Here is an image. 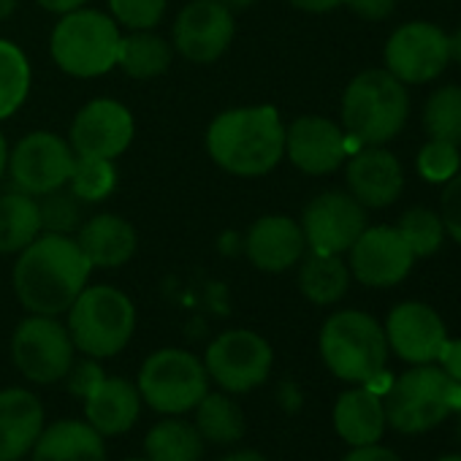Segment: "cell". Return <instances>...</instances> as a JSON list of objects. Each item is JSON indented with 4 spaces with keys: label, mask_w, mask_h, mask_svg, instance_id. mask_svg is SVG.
Instances as JSON below:
<instances>
[{
    "label": "cell",
    "mask_w": 461,
    "mask_h": 461,
    "mask_svg": "<svg viewBox=\"0 0 461 461\" xmlns=\"http://www.w3.org/2000/svg\"><path fill=\"white\" fill-rule=\"evenodd\" d=\"M447 36L431 23H407L396 28L385 44V71L402 85L431 82L447 68Z\"/></svg>",
    "instance_id": "4fadbf2b"
},
{
    "label": "cell",
    "mask_w": 461,
    "mask_h": 461,
    "mask_svg": "<svg viewBox=\"0 0 461 461\" xmlns=\"http://www.w3.org/2000/svg\"><path fill=\"white\" fill-rule=\"evenodd\" d=\"M299 225L312 253L342 256L364 234L366 209L350 193L329 190L307 203Z\"/></svg>",
    "instance_id": "7c38bea8"
},
{
    "label": "cell",
    "mask_w": 461,
    "mask_h": 461,
    "mask_svg": "<svg viewBox=\"0 0 461 461\" xmlns=\"http://www.w3.org/2000/svg\"><path fill=\"white\" fill-rule=\"evenodd\" d=\"M77 245L93 269H117L133 258L139 237L133 225L120 214H98L79 225Z\"/></svg>",
    "instance_id": "7402d4cb"
},
{
    "label": "cell",
    "mask_w": 461,
    "mask_h": 461,
    "mask_svg": "<svg viewBox=\"0 0 461 461\" xmlns=\"http://www.w3.org/2000/svg\"><path fill=\"white\" fill-rule=\"evenodd\" d=\"M396 228H399V234L404 237V242L410 245V250H412L415 258L434 256L442 248L445 225H442V217L434 209L412 206V209H407L399 217Z\"/></svg>",
    "instance_id": "d6a6232c"
},
{
    "label": "cell",
    "mask_w": 461,
    "mask_h": 461,
    "mask_svg": "<svg viewBox=\"0 0 461 461\" xmlns=\"http://www.w3.org/2000/svg\"><path fill=\"white\" fill-rule=\"evenodd\" d=\"M209 158L228 174L264 176L285 155V125L275 106L228 109L206 131Z\"/></svg>",
    "instance_id": "7a4b0ae2"
},
{
    "label": "cell",
    "mask_w": 461,
    "mask_h": 461,
    "mask_svg": "<svg viewBox=\"0 0 461 461\" xmlns=\"http://www.w3.org/2000/svg\"><path fill=\"white\" fill-rule=\"evenodd\" d=\"M342 461H402L393 450L383 447L380 442L375 445H361V447H353Z\"/></svg>",
    "instance_id": "b9f144b4"
},
{
    "label": "cell",
    "mask_w": 461,
    "mask_h": 461,
    "mask_svg": "<svg viewBox=\"0 0 461 461\" xmlns=\"http://www.w3.org/2000/svg\"><path fill=\"white\" fill-rule=\"evenodd\" d=\"M220 461H267V458L261 453H256V450H237V453H228Z\"/></svg>",
    "instance_id": "f6af8a7d"
},
{
    "label": "cell",
    "mask_w": 461,
    "mask_h": 461,
    "mask_svg": "<svg viewBox=\"0 0 461 461\" xmlns=\"http://www.w3.org/2000/svg\"><path fill=\"white\" fill-rule=\"evenodd\" d=\"M206 388V366L193 353L176 348L152 353L139 372L141 399L163 415H179L193 410L209 393Z\"/></svg>",
    "instance_id": "ba28073f"
},
{
    "label": "cell",
    "mask_w": 461,
    "mask_h": 461,
    "mask_svg": "<svg viewBox=\"0 0 461 461\" xmlns=\"http://www.w3.org/2000/svg\"><path fill=\"white\" fill-rule=\"evenodd\" d=\"M307 240L304 230L294 217L267 214L253 222L245 240V253L250 264L261 272H288L304 258Z\"/></svg>",
    "instance_id": "d6986e66"
},
{
    "label": "cell",
    "mask_w": 461,
    "mask_h": 461,
    "mask_svg": "<svg viewBox=\"0 0 461 461\" xmlns=\"http://www.w3.org/2000/svg\"><path fill=\"white\" fill-rule=\"evenodd\" d=\"M39 201V217H41V234H66L82 225V201L71 193V187H58L52 193L41 195Z\"/></svg>",
    "instance_id": "e575fe53"
},
{
    "label": "cell",
    "mask_w": 461,
    "mask_h": 461,
    "mask_svg": "<svg viewBox=\"0 0 461 461\" xmlns=\"http://www.w3.org/2000/svg\"><path fill=\"white\" fill-rule=\"evenodd\" d=\"M234 31V14L222 0H190L174 23V47L190 63H214L228 52Z\"/></svg>",
    "instance_id": "9a60e30c"
},
{
    "label": "cell",
    "mask_w": 461,
    "mask_h": 461,
    "mask_svg": "<svg viewBox=\"0 0 461 461\" xmlns=\"http://www.w3.org/2000/svg\"><path fill=\"white\" fill-rule=\"evenodd\" d=\"M222 4H225L228 9H248V6L256 4V0H222Z\"/></svg>",
    "instance_id": "c3c4849f"
},
{
    "label": "cell",
    "mask_w": 461,
    "mask_h": 461,
    "mask_svg": "<svg viewBox=\"0 0 461 461\" xmlns=\"http://www.w3.org/2000/svg\"><path fill=\"white\" fill-rule=\"evenodd\" d=\"M77 163V152L66 139L50 131H36L25 136L14 152H9V171L17 190L28 195H44L66 187Z\"/></svg>",
    "instance_id": "8fae6325"
},
{
    "label": "cell",
    "mask_w": 461,
    "mask_h": 461,
    "mask_svg": "<svg viewBox=\"0 0 461 461\" xmlns=\"http://www.w3.org/2000/svg\"><path fill=\"white\" fill-rule=\"evenodd\" d=\"M36 4L47 12H55V14H68V12H77L82 9L87 0H36Z\"/></svg>",
    "instance_id": "ee69618b"
},
{
    "label": "cell",
    "mask_w": 461,
    "mask_h": 461,
    "mask_svg": "<svg viewBox=\"0 0 461 461\" xmlns=\"http://www.w3.org/2000/svg\"><path fill=\"white\" fill-rule=\"evenodd\" d=\"M388 350H393L402 361L434 364L439 358L442 345L447 342V331L442 318L423 302H402L391 310L385 321Z\"/></svg>",
    "instance_id": "e0dca14e"
},
{
    "label": "cell",
    "mask_w": 461,
    "mask_h": 461,
    "mask_svg": "<svg viewBox=\"0 0 461 461\" xmlns=\"http://www.w3.org/2000/svg\"><path fill=\"white\" fill-rule=\"evenodd\" d=\"M133 141V117L131 112L112 101L98 98L79 109L71 125V149L79 158H120Z\"/></svg>",
    "instance_id": "2e32d148"
},
{
    "label": "cell",
    "mask_w": 461,
    "mask_h": 461,
    "mask_svg": "<svg viewBox=\"0 0 461 461\" xmlns=\"http://www.w3.org/2000/svg\"><path fill=\"white\" fill-rule=\"evenodd\" d=\"M348 190L364 209L391 206L404 187L399 160L385 147H361L345 168Z\"/></svg>",
    "instance_id": "ffe728a7"
},
{
    "label": "cell",
    "mask_w": 461,
    "mask_h": 461,
    "mask_svg": "<svg viewBox=\"0 0 461 461\" xmlns=\"http://www.w3.org/2000/svg\"><path fill=\"white\" fill-rule=\"evenodd\" d=\"M6 166H9V147H6V139H4V133H0V176H4Z\"/></svg>",
    "instance_id": "7dc6e473"
},
{
    "label": "cell",
    "mask_w": 461,
    "mask_h": 461,
    "mask_svg": "<svg viewBox=\"0 0 461 461\" xmlns=\"http://www.w3.org/2000/svg\"><path fill=\"white\" fill-rule=\"evenodd\" d=\"M17 369L33 383H58L74 364V339L68 329L52 315L25 318L12 339Z\"/></svg>",
    "instance_id": "30bf717a"
},
{
    "label": "cell",
    "mask_w": 461,
    "mask_h": 461,
    "mask_svg": "<svg viewBox=\"0 0 461 461\" xmlns=\"http://www.w3.org/2000/svg\"><path fill=\"white\" fill-rule=\"evenodd\" d=\"M348 285H350V269L339 256L310 253L302 261L299 288L312 304L318 307L337 304L348 294Z\"/></svg>",
    "instance_id": "4316f807"
},
{
    "label": "cell",
    "mask_w": 461,
    "mask_h": 461,
    "mask_svg": "<svg viewBox=\"0 0 461 461\" xmlns=\"http://www.w3.org/2000/svg\"><path fill=\"white\" fill-rule=\"evenodd\" d=\"M14 12V0H0V17H6Z\"/></svg>",
    "instance_id": "681fc988"
},
{
    "label": "cell",
    "mask_w": 461,
    "mask_h": 461,
    "mask_svg": "<svg viewBox=\"0 0 461 461\" xmlns=\"http://www.w3.org/2000/svg\"><path fill=\"white\" fill-rule=\"evenodd\" d=\"M285 155L304 174H331L348 158V133L326 117H299L285 131Z\"/></svg>",
    "instance_id": "ac0fdd59"
},
{
    "label": "cell",
    "mask_w": 461,
    "mask_h": 461,
    "mask_svg": "<svg viewBox=\"0 0 461 461\" xmlns=\"http://www.w3.org/2000/svg\"><path fill=\"white\" fill-rule=\"evenodd\" d=\"M136 331L133 302L112 288L93 285L85 288L68 310V334L74 348L90 358H112L131 342Z\"/></svg>",
    "instance_id": "8992f818"
},
{
    "label": "cell",
    "mask_w": 461,
    "mask_h": 461,
    "mask_svg": "<svg viewBox=\"0 0 461 461\" xmlns=\"http://www.w3.org/2000/svg\"><path fill=\"white\" fill-rule=\"evenodd\" d=\"M272 345L248 329H234L220 334L209 348H206V375L220 383V388L230 393H248L267 383L272 372Z\"/></svg>",
    "instance_id": "9c48e42d"
},
{
    "label": "cell",
    "mask_w": 461,
    "mask_h": 461,
    "mask_svg": "<svg viewBox=\"0 0 461 461\" xmlns=\"http://www.w3.org/2000/svg\"><path fill=\"white\" fill-rule=\"evenodd\" d=\"M385 423L402 434H423L461 410V385L434 364H418L396 377L383 396Z\"/></svg>",
    "instance_id": "277c9868"
},
{
    "label": "cell",
    "mask_w": 461,
    "mask_h": 461,
    "mask_svg": "<svg viewBox=\"0 0 461 461\" xmlns=\"http://www.w3.org/2000/svg\"><path fill=\"white\" fill-rule=\"evenodd\" d=\"M68 388H71V393H77V396H82V399H87L101 383H104V369L95 364V361H79V364H71V369H68Z\"/></svg>",
    "instance_id": "f35d334b"
},
{
    "label": "cell",
    "mask_w": 461,
    "mask_h": 461,
    "mask_svg": "<svg viewBox=\"0 0 461 461\" xmlns=\"http://www.w3.org/2000/svg\"><path fill=\"white\" fill-rule=\"evenodd\" d=\"M141 410V393L122 377H104V383L85 399L87 423L98 434H125Z\"/></svg>",
    "instance_id": "cb8c5ba5"
},
{
    "label": "cell",
    "mask_w": 461,
    "mask_h": 461,
    "mask_svg": "<svg viewBox=\"0 0 461 461\" xmlns=\"http://www.w3.org/2000/svg\"><path fill=\"white\" fill-rule=\"evenodd\" d=\"M39 234V201L23 190L0 195V256L23 253Z\"/></svg>",
    "instance_id": "484cf974"
},
{
    "label": "cell",
    "mask_w": 461,
    "mask_h": 461,
    "mask_svg": "<svg viewBox=\"0 0 461 461\" xmlns=\"http://www.w3.org/2000/svg\"><path fill=\"white\" fill-rule=\"evenodd\" d=\"M112 20L131 31H152L163 14L166 0H109Z\"/></svg>",
    "instance_id": "8d00e7d4"
},
{
    "label": "cell",
    "mask_w": 461,
    "mask_h": 461,
    "mask_svg": "<svg viewBox=\"0 0 461 461\" xmlns=\"http://www.w3.org/2000/svg\"><path fill=\"white\" fill-rule=\"evenodd\" d=\"M68 187L85 203H98V201L109 198V193L117 187L114 160H106V158H79L77 155Z\"/></svg>",
    "instance_id": "836d02e7"
},
{
    "label": "cell",
    "mask_w": 461,
    "mask_h": 461,
    "mask_svg": "<svg viewBox=\"0 0 461 461\" xmlns=\"http://www.w3.org/2000/svg\"><path fill=\"white\" fill-rule=\"evenodd\" d=\"M410 98L404 85L383 71H361L342 95V131L361 147H383L407 122Z\"/></svg>",
    "instance_id": "3957f363"
},
{
    "label": "cell",
    "mask_w": 461,
    "mask_h": 461,
    "mask_svg": "<svg viewBox=\"0 0 461 461\" xmlns=\"http://www.w3.org/2000/svg\"><path fill=\"white\" fill-rule=\"evenodd\" d=\"M439 217L445 225V234L461 248V171L445 182L442 201H439Z\"/></svg>",
    "instance_id": "74e56055"
},
{
    "label": "cell",
    "mask_w": 461,
    "mask_h": 461,
    "mask_svg": "<svg viewBox=\"0 0 461 461\" xmlns=\"http://www.w3.org/2000/svg\"><path fill=\"white\" fill-rule=\"evenodd\" d=\"M174 50L149 31H133L120 39L117 66L133 79H155L168 71Z\"/></svg>",
    "instance_id": "83f0119b"
},
{
    "label": "cell",
    "mask_w": 461,
    "mask_h": 461,
    "mask_svg": "<svg viewBox=\"0 0 461 461\" xmlns=\"http://www.w3.org/2000/svg\"><path fill=\"white\" fill-rule=\"evenodd\" d=\"M437 361H439V369L461 385V339H447Z\"/></svg>",
    "instance_id": "60d3db41"
},
{
    "label": "cell",
    "mask_w": 461,
    "mask_h": 461,
    "mask_svg": "<svg viewBox=\"0 0 461 461\" xmlns=\"http://www.w3.org/2000/svg\"><path fill=\"white\" fill-rule=\"evenodd\" d=\"M93 267L77 240L66 234H39L17 258L14 291L31 315L68 312L87 288Z\"/></svg>",
    "instance_id": "6da1fadb"
},
{
    "label": "cell",
    "mask_w": 461,
    "mask_h": 461,
    "mask_svg": "<svg viewBox=\"0 0 461 461\" xmlns=\"http://www.w3.org/2000/svg\"><path fill=\"white\" fill-rule=\"evenodd\" d=\"M345 6L366 23H380L393 14L396 0H345Z\"/></svg>",
    "instance_id": "ab89813d"
},
{
    "label": "cell",
    "mask_w": 461,
    "mask_h": 461,
    "mask_svg": "<svg viewBox=\"0 0 461 461\" xmlns=\"http://www.w3.org/2000/svg\"><path fill=\"white\" fill-rule=\"evenodd\" d=\"M120 39L122 36L112 17L82 6L63 14L52 31L50 50L66 74L77 79H95L117 66Z\"/></svg>",
    "instance_id": "52a82bcc"
},
{
    "label": "cell",
    "mask_w": 461,
    "mask_h": 461,
    "mask_svg": "<svg viewBox=\"0 0 461 461\" xmlns=\"http://www.w3.org/2000/svg\"><path fill=\"white\" fill-rule=\"evenodd\" d=\"M385 426L383 396L369 385L345 391L334 404V429L353 447L380 442Z\"/></svg>",
    "instance_id": "603a6c76"
},
{
    "label": "cell",
    "mask_w": 461,
    "mask_h": 461,
    "mask_svg": "<svg viewBox=\"0 0 461 461\" xmlns=\"http://www.w3.org/2000/svg\"><path fill=\"white\" fill-rule=\"evenodd\" d=\"M144 453L147 461H198L203 453V439L193 423L163 420L147 431Z\"/></svg>",
    "instance_id": "f546056e"
},
{
    "label": "cell",
    "mask_w": 461,
    "mask_h": 461,
    "mask_svg": "<svg viewBox=\"0 0 461 461\" xmlns=\"http://www.w3.org/2000/svg\"><path fill=\"white\" fill-rule=\"evenodd\" d=\"M323 364L348 383H375L388 361L385 329L366 312H334L321 329Z\"/></svg>",
    "instance_id": "5b68a950"
},
{
    "label": "cell",
    "mask_w": 461,
    "mask_h": 461,
    "mask_svg": "<svg viewBox=\"0 0 461 461\" xmlns=\"http://www.w3.org/2000/svg\"><path fill=\"white\" fill-rule=\"evenodd\" d=\"M33 461H106L104 434L82 420H58L33 445Z\"/></svg>",
    "instance_id": "d4e9b609"
},
{
    "label": "cell",
    "mask_w": 461,
    "mask_h": 461,
    "mask_svg": "<svg viewBox=\"0 0 461 461\" xmlns=\"http://www.w3.org/2000/svg\"><path fill=\"white\" fill-rule=\"evenodd\" d=\"M44 431V407L25 388L0 391V461H20Z\"/></svg>",
    "instance_id": "44dd1931"
},
{
    "label": "cell",
    "mask_w": 461,
    "mask_h": 461,
    "mask_svg": "<svg viewBox=\"0 0 461 461\" xmlns=\"http://www.w3.org/2000/svg\"><path fill=\"white\" fill-rule=\"evenodd\" d=\"M458 431H461V420H458Z\"/></svg>",
    "instance_id": "f5cc1de1"
},
{
    "label": "cell",
    "mask_w": 461,
    "mask_h": 461,
    "mask_svg": "<svg viewBox=\"0 0 461 461\" xmlns=\"http://www.w3.org/2000/svg\"><path fill=\"white\" fill-rule=\"evenodd\" d=\"M447 50H450V60L461 66V28L453 36H447Z\"/></svg>",
    "instance_id": "bcb514c9"
},
{
    "label": "cell",
    "mask_w": 461,
    "mask_h": 461,
    "mask_svg": "<svg viewBox=\"0 0 461 461\" xmlns=\"http://www.w3.org/2000/svg\"><path fill=\"white\" fill-rule=\"evenodd\" d=\"M31 93V63L20 47L0 39V120L12 117Z\"/></svg>",
    "instance_id": "4dcf8cb0"
},
{
    "label": "cell",
    "mask_w": 461,
    "mask_h": 461,
    "mask_svg": "<svg viewBox=\"0 0 461 461\" xmlns=\"http://www.w3.org/2000/svg\"><path fill=\"white\" fill-rule=\"evenodd\" d=\"M437 461H461V453H450V456H442Z\"/></svg>",
    "instance_id": "f907efd6"
},
{
    "label": "cell",
    "mask_w": 461,
    "mask_h": 461,
    "mask_svg": "<svg viewBox=\"0 0 461 461\" xmlns=\"http://www.w3.org/2000/svg\"><path fill=\"white\" fill-rule=\"evenodd\" d=\"M201 439L217 442V445H234L245 434V415L234 399L222 393H206L195 404V423Z\"/></svg>",
    "instance_id": "f1b7e54d"
},
{
    "label": "cell",
    "mask_w": 461,
    "mask_h": 461,
    "mask_svg": "<svg viewBox=\"0 0 461 461\" xmlns=\"http://www.w3.org/2000/svg\"><path fill=\"white\" fill-rule=\"evenodd\" d=\"M288 4L302 12H310V14H326V12L345 6V0H288Z\"/></svg>",
    "instance_id": "7bdbcfd3"
},
{
    "label": "cell",
    "mask_w": 461,
    "mask_h": 461,
    "mask_svg": "<svg viewBox=\"0 0 461 461\" xmlns=\"http://www.w3.org/2000/svg\"><path fill=\"white\" fill-rule=\"evenodd\" d=\"M423 128L429 139L461 144V87L445 85L434 90L423 106Z\"/></svg>",
    "instance_id": "1f68e13d"
},
{
    "label": "cell",
    "mask_w": 461,
    "mask_h": 461,
    "mask_svg": "<svg viewBox=\"0 0 461 461\" xmlns=\"http://www.w3.org/2000/svg\"><path fill=\"white\" fill-rule=\"evenodd\" d=\"M348 253L350 275L366 288H393L412 272L415 264V256L396 225L364 228V234Z\"/></svg>",
    "instance_id": "5bb4252c"
},
{
    "label": "cell",
    "mask_w": 461,
    "mask_h": 461,
    "mask_svg": "<svg viewBox=\"0 0 461 461\" xmlns=\"http://www.w3.org/2000/svg\"><path fill=\"white\" fill-rule=\"evenodd\" d=\"M128 461H141V458H128ZM144 461H147V458H144Z\"/></svg>",
    "instance_id": "816d5d0a"
},
{
    "label": "cell",
    "mask_w": 461,
    "mask_h": 461,
    "mask_svg": "<svg viewBox=\"0 0 461 461\" xmlns=\"http://www.w3.org/2000/svg\"><path fill=\"white\" fill-rule=\"evenodd\" d=\"M458 168H461V155L456 144L429 139V144H423L418 152V171L426 182L445 185L447 179L458 174Z\"/></svg>",
    "instance_id": "d590c367"
}]
</instances>
